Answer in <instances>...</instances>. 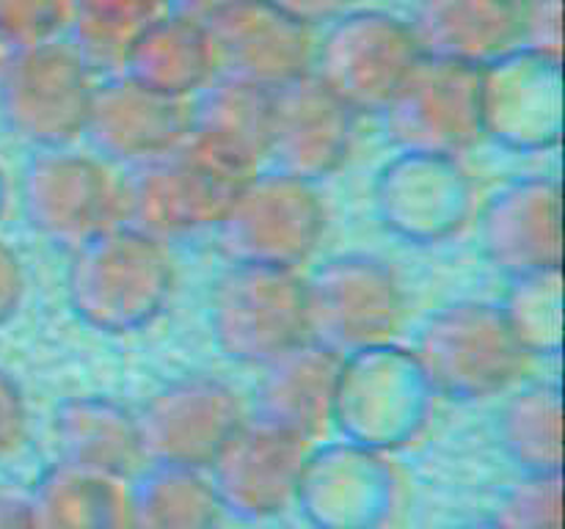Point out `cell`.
Masks as SVG:
<instances>
[{
	"mask_svg": "<svg viewBox=\"0 0 565 529\" xmlns=\"http://www.w3.org/2000/svg\"><path fill=\"white\" fill-rule=\"evenodd\" d=\"M55 452L61 463L127 479L143 463L136 413L110 397H70L55 408Z\"/></svg>",
	"mask_w": 565,
	"mask_h": 529,
	"instance_id": "24",
	"label": "cell"
},
{
	"mask_svg": "<svg viewBox=\"0 0 565 529\" xmlns=\"http://www.w3.org/2000/svg\"><path fill=\"white\" fill-rule=\"evenodd\" d=\"M452 529H497L491 521H469V523H458Z\"/></svg>",
	"mask_w": 565,
	"mask_h": 529,
	"instance_id": "40",
	"label": "cell"
},
{
	"mask_svg": "<svg viewBox=\"0 0 565 529\" xmlns=\"http://www.w3.org/2000/svg\"><path fill=\"white\" fill-rule=\"evenodd\" d=\"M39 529H125V479L53 463L31 496Z\"/></svg>",
	"mask_w": 565,
	"mask_h": 529,
	"instance_id": "26",
	"label": "cell"
},
{
	"mask_svg": "<svg viewBox=\"0 0 565 529\" xmlns=\"http://www.w3.org/2000/svg\"><path fill=\"white\" fill-rule=\"evenodd\" d=\"M218 496L199 468L149 463L127 488L125 529H215Z\"/></svg>",
	"mask_w": 565,
	"mask_h": 529,
	"instance_id": "27",
	"label": "cell"
},
{
	"mask_svg": "<svg viewBox=\"0 0 565 529\" xmlns=\"http://www.w3.org/2000/svg\"><path fill=\"white\" fill-rule=\"evenodd\" d=\"M66 25V0H0V44L17 50L47 42Z\"/></svg>",
	"mask_w": 565,
	"mask_h": 529,
	"instance_id": "32",
	"label": "cell"
},
{
	"mask_svg": "<svg viewBox=\"0 0 565 529\" xmlns=\"http://www.w3.org/2000/svg\"><path fill=\"white\" fill-rule=\"evenodd\" d=\"M215 229L232 264L296 268L307 262L326 229V209L312 182L274 171L237 182Z\"/></svg>",
	"mask_w": 565,
	"mask_h": 529,
	"instance_id": "3",
	"label": "cell"
},
{
	"mask_svg": "<svg viewBox=\"0 0 565 529\" xmlns=\"http://www.w3.org/2000/svg\"><path fill=\"white\" fill-rule=\"evenodd\" d=\"M0 529H39L31 499H22V496L0 499Z\"/></svg>",
	"mask_w": 565,
	"mask_h": 529,
	"instance_id": "37",
	"label": "cell"
},
{
	"mask_svg": "<svg viewBox=\"0 0 565 529\" xmlns=\"http://www.w3.org/2000/svg\"><path fill=\"white\" fill-rule=\"evenodd\" d=\"M210 328L230 361L263 367L307 339L303 279L296 268L232 264L213 287Z\"/></svg>",
	"mask_w": 565,
	"mask_h": 529,
	"instance_id": "8",
	"label": "cell"
},
{
	"mask_svg": "<svg viewBox=\"0 0 565 529\" xmlns=\"http://www.w3.org/2000/svg\"><path fill=\"white\" fill-rule=\"evenodd\" d=\"M419 55L489 66L519 47L516 0H417L408 20Z\"/></svg>",
	"mask_w": 565,
	"mask_h": 529,
	"instance_id": "23",
	"label": "cell"
},
{
	"mask_svg": "<svg viewBox=\"0 0 565 529\" xmlns=\"http://www.w3.org/2000/svg\"><path fill=\"white\" fill-rule=\"evenodd\" d=\"M6 196H9V185H6V174L3 169H0V215H3L6 209Z\"/></svg>",
	"mask_w": 565,
	"mask_h": 529,
	"instance_id": "39",
	"label": "cell"
},
{
	"mask_svg": "<svg viewBox=\"0 0 565 529\" xmlns=\"http://www.w3.org/2000/svg\"><path fill=\"white\" fill-rule=\"evenodd\" d=\"M235 3H241V0H169V11L204 25V22L213 20L215 14H221V11Z\"/></svg>",
	"mask_w": 565,
	"mask_h": 529,
	"instance_id": "38",
	"label": "cell"
},
{
	"mask_svg": "<svg viewBox=\"0 0 565 529\" xmlns=\"http://www.w3.org/2000/svg\"><path fill=\"white\" fill-rule=\"evenodd\" d=\"M241 176L193 152L188 143L138 165L125 191V220L154 240L213 229Z\"/></svg>",
	"mask_w": 565,
	"mask_h": 529,
	"instance_id": "11",
	"label": "cell"
},
{
	"mask_svg": "<svg viewBox=\"0 0 565 529\" xmlns=\"http://www.w3.org/2000/svg\"><path fill=\"white\" fill-rule=\"evenodd\" d=\"M97 80L72 44L47 39L11 50L0 77V110L14 136L61 149L86 127Z\"/></svg>",
	"mask_w": 565,
	"mask_h": 529,
	"instance_id": "6",
	"label": "cell"
},
{
	"mask_svg": "<svg viewBox=\"0 0 565 529\" xmlns=\"http://www.w3.org/2000/svg\"><path fill=\"white\" fill-rule=\"evenodd\" d=\"M188 105L130 75L108 77L94 86L83 136L114 163H149L188 141Z\"/></svg>",
	"mask_w": 565,
	"mask_h": 529,
	"instance_id": "20",
	"label": "cell"
},
{
	"mask_svg": "<svg viewBox=\"0 0 565 529\" xmlns=\"http://www.w3.org/2000/svg\"><path fill=\"white\" fill-rule=\"evenodd\" d=\"M292 505L315 529H381L395 507V474L381 452L326 444L303 457Z\"/></svg>",
	"mask_w": 565,
	"mask_h": 529,
	"instance_id": "15",
	"label": "cell"
},
{
	"mask_svg": "<svg viewBox=\"0 0 565 529\" xmlns=\"http://www.w3.org/2000/svg\"><path fill=\"white\" fill-rule=\"evenodd\" d=\"M408 22L390 11L356 9L329 22L315 42L312 75L353 114H381L417 64Z\"/></svg>",
	"mask_w": 565,
	"mask_h": 529,
	"instance_id": "7",
	"label": "cell"
},
{
	"mask_svg": "<svg viewBox=\"0 0 565 529\" xmlns=\"http://www.w3.org/2000/svg\"><path fill=\"white\" fill-rule=\"evenodd\" d=\"M497 529H563V472H524L497 501Z\"/></svg>",
	"mask_w": 565,
	"mask_h": 529,
	"instance_id": "31",
	"label": "cell"
},
{
	"mask_svg": "<svg viewBox=\"0 0 565 529\" xmlns=\"http://www.w3.org/2000/svg\"><path fill=\"white\" fill-rule=\"evenodd\" d=\"M136 419L143 461L202 472L241 428L243 411L224 380L188 375L154 391Z\"/></svg>",
	"mask_w": 565,
	"mask_h": 529,
	"instance_id": "12",
	"label": "cell"
},
{
	"mask_svg": "<svg viewBox=\"0 0 565 529\" xmlns=\"http://www.w3.org/2000/svg\"><path fill=\"white\" fill-rule=\"evenodd\" d=\"M174 270L163 242L116 224L72 248L64 290L81 323L105 334H130L160 317Z\"/></svg>",
	"mask_w": 565,
	"mask_h": 529,
	"instance_id": "1",
	"label": "cell"
},
{
	"mask_svg": "<svg viewBox=\"0 0 565 529\" xmlns=\"http://www.w3.org/2000/svg\"><path fill=\"white\" fill-rule=\"evenodd\" d=\"M356 114L309 75L270 91V154L279 171L320 182L348 160Z\"/></svg>",
	"mask_w": 565,
	"mask_h": 529,
	"instance_id": "18",
	"label": "cell"
},
{
	"mask_svg": "<svg viewBox=\"0 0 565 529\" xmlns=\"http://www.w3.org/2000/svg\"><path fill=\"white\" fill-rule=\"evenodd\" d=\"M169 11V0H66L72 47L92 69L116 66L138 33Z\"/></svg>",
	"mask_w": 565,
	"mask_h": 529,
	"instance_id": "29",
	"label": "cell"
},
{
	"mask_svg": "<svg viewBox=\"0 0 565 529\" xmlns=\"http://www.w3.org/2000/svg\"><path fill=\"white\" fill-rule=\"evenodd\" d=\"M505 455L522 472H563V389L530 384L513 391L497 417Z\"/></svg>",
	"mask_w": 565,
	"mask_h": 529,
	"instance_id": "28",
	"label": "cell"
},
{
	"mask_svg": "<svg viewBox=\"0 0 565 529\" xmlns=\"http://www.w3.org/2000/svg\"><path fill=\"white\" fill-rule=\"evenodd\" d=\"M563 270L546 268L535 273L511 276L500 312L524 356L563 353Z\"/></svg>",
	"mask_w": 565,
	"mask_h": 529,
	"instance_id": "30",
	"label": "cell"
},
{
	"mask_svg": "<svg viewBox=\"0 0 565 529\" xmlns=\"http://www.w3.org/2000/svg\"><path fill=\"white\" fill-rule=\"evenodd\" d=\"M307 336L342 353L386 345L401 331L406 295L395 270L367 253L326 259L303 279Z\"/></svg>",
	"mask_w": 565,
	"mask_h": 529,
	"instance_id": "5",
	"label": "cell"
},
{
	"mask_svg": "<svg viewBox=\"0 0 565 529\" xmlns=\"http://www.w3.org/2000/svg\"><path fill=\"white\" fill-rule=\"evenodd\" d=\"M519 50L563 61V0H516Z\"/></svg>",
	"mask_w": 565,
	"mask_h": 529,
	"instance_id": "33",
	"label": "cell"
},
{
	"mask_svg": "<svg viewBox=\"0 0 565 529\" xmlns=\"http://www.w3.org/2000/svg\"><path fill=\"white\" fill-rule=\"evenodd\" d=\"M430 397L434 391L412 353L390 342L362 347L342 356L331 424L342 441L384 455L423 430Z\"/></svg>",
	"mask_w": 565,
	"mask_h": 529,
	"instance_id": "2",
	"label": "cell"
},
{
	"mask_svg": "<svg viewBox=\"0 0 565 529\" xmlns=\"http://www.w3.org/2000/svg\"><path fill=\"white\" fill-rule=\"evenodd\" d=\"M25 435V402L20 389L0 373V455L17 450Z\"/></svg>",
	"mask_w": 565,
	"mask_h": 529,
	"instance_id": "34",
	"label": "cell"
},
{
	"mask_svg": "<svg viewBox=\"0 0 565 529\" xmlns=\"http://www.w3.org/2000/svg\"><path fill=\"white\" fill-rule=\"evenodd\" d=\"M373 193L381 224L408 242L445 240L472 209L467 171L447 154H397L379 171Z\"/></svg>",
	"mask_w": 565,
	"mask_h": 529,
	"instance_id": "16",
	"label": "cell"
},
{
	"mask_svg": "<svg viewBox=\"0 0 565 529\" xmlns=\"http://www.w3.org/2000/svg\"><path fill=\"white\" fill-rule=\"evenodd\" d=\"M312 444L254 419L226 439L210 463V485L221 510L257 521L292 505L298 474Z\"/></svg>",
	"mask_w": 565,
	"mask_h": 529,
	"instance_id": "17",
	"label": "cell"
},
{
	"mask_svg": "<svg viewBox=\"0 0 565 529\" xmlns=\"http://www.w3.org/2000/svg\"><path fill=\"white\" fill-rule=\"evenodd\" d=\"M340 364V353L309 336L281 350L263 364L257 419L312 444L331 424Z\"/></svg>",
	"mask_w": 565,
	"mask_h": 529,
	"instance_id": "22",
	"label": "cell"
},
{
	"mask_svg": "<svg viewBox=\"0 0 565 529\" xmlns=\"http://www.w3.org/2000/svg\"><path fill=\"white\" fill-rule=\"evenodd\" d=\"M412 356L430 391L450 400H483L508 389L524 361L500 306L483 301L450 303L430 314Z\"/></svg>",
	"mask_w": 565,
	"mask_h": 529,
	"instance_id": "4",
	"label": "cell"
},
{
	"mask_svg": "<svg viewBox=\"0 0 565 529\" xmlns=\"http://www.w3.org/2000/svg\"><path fill=\"white\" fill-rule=\"evenodd\" d=\"M188 147L235 176L270 154V91L213 77L188 105Z\"/></svg>",
	"mask_w": 565,
	"mask_h": 529,
	"instance_id": "21",
	"label": "cell"
},
{
	"mask_svg": "<svg viewBox=\"0 0 565 529\" xmlns=\"http://www.w3.org/2000/svg\"><path fill=\"white\" fill-rule=\"evenodd\" d=\"M121 66L132 80L180 99H191L215 77L204 25L171 11L138 33Z\"/></svg>",
	"mask_w": 565,
	"mask_h": 529,
	"instance_id": "25",
	"label": "cell"
},
{
	"mask_svg": "<svg viewBox=\"0 0 565 529\" xmlns=\"http://www.w3.org/2000/svg\"><path fill=\"white\" fill-rule=\"evenodd\" d=\"M22 264L9 246L0 242V323L17 312L22 298Z\"/></svg>",
	"mask_w": 565,
	"mask_h": 529,
	"instance_id": "36",
	"label": "cell"
},
{
	"mask_svg": "<svg viewBox=\"0 0 565 529\" xmlns=\"http://www.w3.org/2000/svg\"><path fill=\"white\" fill-rule=\"evenodd\" d=\"M274 9H279L281 14H287L290 20L301 22V25L315 28V25H329L331 20H337L340 14H345L351 0H265Z\"/></svg>",
	"mask_w": 565,
	"mask_h": 529,
	"instance_id": "35",
	"label": "cell"
},
{
	"mask_svg": "<svg viewBox=\"0 0 565 529\" xmlns=\"http://www.w3.org/2000/svg\"><path fill=\"white\" fill-rule=\"evenodd\" d=\"M20 204L36 235L70 251L125 220V191L108 165L61 149L39 154L25 165Z\"/></svg>",
	"mask_w": 565,
	"mask_h": 529,
	"instance_id": "9",
	"label": "cell"
},
{
	"mask_svg": "<svg viewBox=\"0 0 565 529\" xmlns=\"http://www.w3.org/2000/svg\"><path fill=\"white\" fill-rule=\"evenodd\" d=\"M215 77L276 88L312 72V28L290 20L265 0H241L204 22Z\"/></svg>",
	"mask_w": 565,
	"mask_h": 529,
	"instance_id": "13",
	"label": "cell"
},
{
	"mask_svg": "<svg viewBox=\"0 0 565 529\" xmlns=\"http://www.w3.org/2000/svg\"><path fill=\"white\" fill-rule=\"evenodd\" d=\"M381 114L403 152L458 158L483 138L480 69L419 55Z\"/></svg>",
	"mask_w": 565,
	"mask_h": 529,
	"instance_id": "10",
	"label": "cell"
},
{
	"mask_svg": "<svg viewBox=\"0 0 565 529\" xmlns=\"http://www.w3.org/2000/svg\"><path fill=\"white\" fill-rule=\"evenodd\" d=\"M480 246L508 276L563 264V193L555 176L533 174L491 193L478 218Z\"/></svg>",
	"mask_w": 565,
	"mask_h": 529,
	"instance_id": "19",
	"label": "cell"
},
{
	"mask_svg": "<svg viewBox=\"0 0 565 529\" xmlns=\"http://www.w3.org/2000/svg\"><path fill=\"white\" fill-rule=\"evenodd\" d=\"M483 138L511 152H544L563 138V61L511 50L480 69Z\"/></svg>",
	"mask_w": 565,
	"mask_h": 529,
	"instance_id": "14",
	"label": "cell"
}]
</instances>
